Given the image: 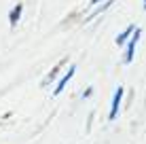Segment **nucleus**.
<instances>
[{"label":"nucleus","instance_id":"obj_6","mask_svg":"<svg viewBox=\"0 0 146 144\" xmlns=\"http://www.w3.org/2000/svg\"><path fill=\"white\" fill-rule=\"evenodd\" d=\"M98 2H100V0H91V4H98Z\"/></svg>","mask_w":146,"mask_h":144},{"label":"nucleus","instance_id":"obj_4","mask_svg":"<svg viewBox=\"0 0 146 144\" xmlns=\"http://www.w3.org/2000/svg\"><path fill=\"white\" fill-rule=\"evenodd\" d=\"M133 32H135V28H133V26H129L127 30H123V32H121L119 36H117V42H119V44H123L125 40H127V38H131V36H133Z\"/></svg>","mask_w":146,"mask_h":144},{"label":"nucleus","instance_id":"obj_7","mask_svg":"<svg viewBox=\"0 0 146 144\" xmlns=\"http://www.w3.org/2000/svg\"><path fill=\"white\" fill-rule=\"evenodd\" d=\"M144 9H146V0H144Z\"/></svg>","mask_w":146,"mask_h":144},{"label":"nucleus","instance_id":"obj_2","mask_svg":"<svg viewBox=\"0 0 146 144\" xmlns=\"http://www.w3.org/2000/svg\"><path fill=\"white\" fill-rule=\"evenodd\" d=\"M123 91H125L123 87H119L117 91H114V98H112V108H110V119H114V117H117L119 106H121V100H123Z\"/></svg>","mask_w":146,"mask_h":144},{"label":"nucleus","instance_id":"obj_5","mask_svg":"<svg viewBox=\"0 0 146 144\" xmlns=\"http://www.w3.org/2000/svg\"><path fill=\"white\" fill-rule=\"evenodd\" d=\"M19 15H21V4H17V7L13 9V13H11V23H13V26L19 21Z\"/></svg>","mask_w":146,"mask_h":144},{"label":"nucleus","instance_id":"obj_1","mask_svg":"<svg viewBox=\"0 0 146 144\" xmlns=\"http://www.w3.org/2000/svg\"><path fill=\"white\" fill-rule=\"evenodd\" d=\"M138 40H140V30H135L133 36L129 38V44H127V51H125V64H129L133 59V53H135V47H138Z\"/></svg>","mask_w":146,"mask_h":144},{"label":"nucleus","instance_id":"obj_3","mask_svg":"<svg viewBox=\"0 0 146 144\" xmlns=\"http://www.w3.org/2000/svg\"><path fill=\"white\" fill-rule=\"evenodd\" d=\"M74 70H76V68H74V66H70V68H68V72L64 74V78H62V81L57 83V87H55V91H53L55 96H59V93L64 91V87H66V85H68V81H70V78H72V74H74Z\"/></svg>","mask_w":146,"mask_h":144}]
</instances>
